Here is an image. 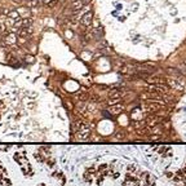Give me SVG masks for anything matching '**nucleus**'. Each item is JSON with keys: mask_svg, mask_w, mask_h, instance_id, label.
<instances>
[{"mask_svg": "<svg viewBox=\"0 0 186 186\" xmlns=\"http://www.w3.org/2000/svg\"><path fill=\"white\" fill-rule=\"evenodd\" d=\"M146 91L151 93H165L168 91V87H165L164 84H150L146 87Z\"/></svg>", "mask_w": 186, "mask_h": 186, "instance_id": "obj_1", "label": "nucleus"}, {"mask_svg": "<svg viewBox=\"0 0 186 186\" xmlns=\"http://www.w3.org/2000/svg\"><path fill=\"white\" fill-rule=\"evenodd\" d=\"M120 72L123 75H133V74L137 72V67L133 66V65H129V64H126L122 69H120Z\"/></svg>", "mask_w": 186, "mask_h": 186, "instance_id": "obj_2", "label": "nucleus"}, {"mask_svg": "<svg viewBox=\"0 0 186 186\" xmlns=\"http://www.w3.org/2000/svg\"><path fill=\"white\" fill-rule=\"evenodd\" d=\"M92 20H93V13H92V12L85 13V14L82 17V27L89 26V25L92 23Z\"/></svg>", "mask_w": 186, "mask_h": 186, "instance_id": "obj_3", "label": "nucleus"}, {"mask_svg": "<svg viewBox=\"0 0 186 186\" xmlns=\"http://www.w3.org/2000/svg\"><path fill=\"white\" fill-rule=\"evenodd\" d=\"M109 110H110V113L113 114V115H119L122 111L124 110V106H123L122 103H115V105H111Z\"/></svg>", "mask_w": 186, "mask_h": 186, "instance_id": "obj_4", "label": "nucleus"}, {"mask_svg": "<svg viewBox=\"0 0 186 186\" xmlns=\"http://www.w3.org/2000/svg\"><path fill=\"white\" fill-rule=\"evenodd\" d=\"M4 43H7V44H14V43H17V36L13 33H9L4 36Z\"/></svg>", "mask_w": 186, "mask_h": 186, "instance_id": "obj_5", "label": "nucleus"}, {"mask_svg": "<svg viewBox=\"0 0 186 186\" xmlns=\"http://www.w3.org/2000/svg\"><path fill=\"white\" fill-rule=\"evenodd\" d=\"M20 23H17V26H21V27H33V20L31 18H22L21 21H18Z\"/></svg>", "mask_w": 186, "mask_h": 186, "instance_id": "obj_6", "label": "nucleus"}, {"mask_svg": "<svg viewBox=\"0 0 186 186\" xmlns=\"http://www.w3.org/2000/svg\"><path fill=\"white\" fill-rule=\"evenodd\" d=\"M160 120H162L160 118H157V116H149L147 119L145 120V123H147V126H149V127H155V126H157V124H158Z\"/></svg>", "mask_w": 186, "mask_h": 186, "instance_id": "obj_7", "label": "nucleus"}, {"mask_svg": "<svg viewBox=\"0 0 186 186\" xmlns=\"http://www.w3.org/2000/svg\"><path fill=\"white\" fill-rule=\"evenodd\" d=\"M31 33H33V27H21L20 31H18V35L20 36H30Z\"/></svg>", "mask_w": 186, "mask_h": 186, "instance_id": "obj_8", "label": "nucleus"}, {"mask_svg": "<svg viewBox=\"0 0 186 186\" xmlns=\"http://www.w3.org/2000/svg\"><path fill=\"white\" fill-rule=\"evenodd\" d=\"M84 7V4L82 3V0H74L72 2V5H71V9L74 10V12H78V10H80Z\"/></svg>", "mask_w": 186, "mask_h": 186, "instance_id": "obj_9", "label": "nucleus"}, {"mask_svg": "<svg viewBox=\"0 0 186 186\" xmlns=\"http://www.w3.org/2000/svg\"><path fill=\"white\" fill-rule=\"evenodd\" d=\"M178 71L181 72V75H182V76H186V65H185V64H182L181 66L178 67Z\"/></svg>", "mask_w": 186, "mask_h": 186, "instance_id": "obj_10", "label": "nucleus"}, {"mask_svg": "<svg viewBox=\"0 0 186 186\" xmlns=\"http://www.w3.org/2000/svg\"><path fill=\"white\" fill-rule=\"evenodd\" d=\"M58 2H60V0H51V2L48 3V7H49V8H53V7H56V5H57Z\"/></svg>", "mask_w": 186, "mask_h": 186, "instance_id": "obj_11", "label": "nucleus"}, {"mask_svg": "<svg viewBox=\"0 0 186 186\" xmlns=\"http://www.w3.org/2000/svg\"><path fill=\"white\" fill-rule=\"evenodd\" d=\"M151 132H153V133H162V129H160L159 127H155V128L151 129Z\"/></svg>", "mask_w": 186, "mask_h": 186, "instance_id": "obj_12", "label": "nucleus"}, {"mask_svg": "<svg viewBox=\"0 0 186 186\" xmlns=\"http://www.w3.org/2000/svg\"><path fill=\"white\" fill-rule=\"evenodd\" d=\"M33 61H34L33 56H26V57H25V62H33Z\"/></svg>", "mask_w": 186, "mask_h": 186, "instance_id": "obj_13", "label": "nucleus"}, {"mask_svg": "<svg viewBox=\"0 0 186 186\" xmlns=\"http://www.w3.org/2000/svg\"><path fill=\"white\" fill-rule=\"evenodd\" d=\"M29 5H30V7H36L38 3H36V0H33V2H29Z\"/></svg>", "mask_w": 186, "mask_h": 186, "instance_id": "obj_14", "label": "nucleus"}, {"mask_svg": "<svg viewBox=\"0 0 186 186\" xmlns=\"http://www.w3.org/2000/svg\"><path fill=\"white\" fill-rule=\"evenodd\" d=\"M92 2V0H82V3L84 4V5H87V4H89Z\"/></svg>", "mask_w": 186, "mask_h": 186, "instance_id": "obj_15", "label": "nucleus"}, {"mask_svg": "<svg viewBox=\"0 0 186 186\" xmlns=\"http://www.w3.org/2000/svg\"><path fill=\"white\" fill-rule=\"evenodd\" d=\"M14 3H22V0H14Z\"/></svg>", "mask_w": 186, "mask_h": 186, "instance_id": "obj_16", "label": "nucleus"}, {"mask_svg": "<svg viewBox=\"0 0 186 186\" xmlns=\"http://www.w3.org/2000/svg\"><path fill=\"white\" fill-rule=\"evenodd\" d=\"M49 2H51V0H44V3H45L47 5H48V3H49Z\"/></svg>", "mask_w": 186, "mask_h": 186, "instance_id": "obj_17", "label": "nucleus"}, {"mask_svg": "<svg viewBox=\"0 0 186 186\" xmlns=\"http://www.w3.org/2000/svg\"><path fill=\"white\" fill-rule=\"evenodd\" d=\"M26 2H33V0H26Z\"/></svg>", "mask_w": 186, "mask_h": 186, "instance_id": "obj_18", "label": "nucleus"}, {"mask_svg": "<svg viewBox=\"0 0 186 186\" xmlns=\"http://www.w3.org/2000/svg\"><path fill=\"white\" fill-rule=\"evenodd\" d=\"M184 64H185V65H186V60H185V62H184Z\"/></svg>", "mask_w": 186, "mask_h": 186, "instance_id": "obj_19", "label": "nucleus"}]
</instances>
